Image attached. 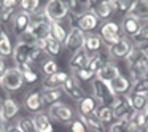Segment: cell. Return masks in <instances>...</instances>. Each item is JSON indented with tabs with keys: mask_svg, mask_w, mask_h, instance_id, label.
Here are the masks:
<instances>
[{
	"mask_svg": "<svg viewBox=\"0 0 148 132\" xmlns=\"http://www.w3.org/2000/svg\"><path fill=\"white\" fill-rule=\"evenodd\" d=\"M110 107H112V110H113L115 121H123V119H126L132 111H134V110L131 108L127 96H116Z\"/></svg>",
	"mask_w": 148,
	"mask_h": 132,
	"instance_id": "9c48e42d",
	"label": "cell"
},
{
	"mask_svg": "<svg viewBox=\"0 0 148 132\" xmlns=\"http://www.w3.org/2000/svg\"><path fill=\"white\" fill-rule=\"evenodd\" d=\"M119 75H121V72H119L118 65L113 64V62H107V64L97 72L96 78L100 81H105V83H112V81L115 80L116 77H119Z\"/></svg>",
	"mask_w": 148,
	"mask_h": 132,
	"instance_id": "e0dca14e",
	"label": "cell"
},
{
	"mask_svg": "<svg viewBox=\"0 0 148 132\" xmlns=\"http://www.w3.org/2000/svg\"><path fill=\"white\" fill-rule=\"evenodd\" d=\"M69 19L72 21L70 23L72 27H78L83 34H92V30L97 29V26H99V19H97V16L92 13V11H88L86 14L77 18V19L72 18V16H69Z\"/></svg>",
	"mask_w": 148,
	"mask_h": 132,
	"instance_id": "ba28073f",
	"label": "cell"
},
{
	"mask_svg": "<svg viewBox=\"0 0 148 132\" xmlns=\"http://www.w3.org/2000/svg\"><path fill=\"white\" fill-rule=\"evenodd\" d=\"M129 14L138 21H148V0H137V2H134Z\"/></svg>",
	"mask_w": 148,
	"mask_h": 132,
	"instance_id": "f1b7e54d",
	"label": "cell"
},
{
	"mask_svg": "<svg viewBox=\"0 0 148 132\" xmlns=\"http://www.w3.org/2000/svg\"><path fill=\"white\" fill-rule=\"evenodd\" d=\"M88 61H89V54H88L84 49H80V51L73 53V56L70 57V62H69V65H70L72 72H78L81 70V68L88 67Z\"/></svg>",
	"mask_w": 148,
	"mask_h": 132,
	"instance_id": "4316f807",
	"label": "cell"
},
{
	"mask_svg": "<svg viewBox=\"0 0 148 132\" xmlns=\"http://www.w3.org/2000/svg\"><path fill=\"white\" fill-rule=\"evenodd\" d=\"M24 107L29 111H34L35 115L40 113V110L43 108V103H42V97H40L38 91H30V92H27V96L24 97Z\"/></svg>",
	"mask_w": 148,
	"mask_h": 132,
	"instance_id": "cb8c5ba5",
	"label": "cell"
},
{
	"mask_svg": "<svg viewBox=\"0 0 148 132\" xmlns=\"http://www.w3.org/2000/svg\"><path fill=\"white\" fill-rule=\"evenodd\" d=\"M92 97L97 100L99 105H112L116 96L110 88V83H105V81H100L96 78L92 81Z\"/></svg>",
	"mask_w": 148,
	"mask_h": 132,
	"instance_id": "3957f363",
	"label": "cell"
},
{
	"mask_svg": "<svg viewBox=\"0 0 148 132\" xmlns=\"http://www.w3.org/2000/svg\"><path fill=\"white\" fill-rule=\"evenodd\" d=\"M100 38H102L103 45H107L110 48V46L116 45V43L119 42V38H121V26H119L118 23H115V21H107V23L102 24V27H100Z\"/></svg>",
	"mask_w": 148,
	"mask_h": 132,
	"instance_id": "277c9868",
	"label": "cell"
},
{
	"mask_svg": "<svg viewBox=\"0 0 148 132\" xmlns=\"http://www.w3.org/2000/svg\"><path fill=\"white\" fill-rule=\"evenodd\" d=\"M97 107H99L97 100L94 99L92 96H88L86 94V97L78 102V115H89V113H94Z\"/></svg>",
	"mask_w": 148,
	"mask_h": 132,
	"instance_id": "4dcf8cb0",
	"label": "cell"
},
{
	"mask_svg": "<svg viewBox=\"0 0 148 132\" xmlns=\"http://www.w3.org/2000/svg\"><path fill=\"white\" fill-rule=\"evenodd\" d=\"M65 49L70 53H77L84 48V34L78 27H72L67 34V40L64 43Z\"/></svg>",
	"mask_w": 148,
	"mask_h": 132,
	"instance_id": "30bf717a",
	"label": "cell"
},
{
	"mask_svg": "<svg viewBox=\"0 0 148 132\" xmlns=\"http://www.w3.org/2000/svg\"><path fill=\"white\" fill-rule=\"evenodd\" d=\"M75 80H77V81H83V83H88V81L92 83V81L96 80V73H92L88 67H84V68H81V70L75 72Z\"/></svg>",
	"mask_w": 148,
	"mask_h": 132,
	"instance_id": "74e56055",
	"label": "cell"
},
{
	"mask_svg": "<svg viewBox=\"0 0 148 132\" xmlns=\"http://www.w3.org/2000/svg\"><path fill=\"white\" fill-rule=\"evenodd\" d=\"M19 38H21L19 42L26 43V45H29V46H35V45H37V38H35V37H34L30 32H29V29H27L26 32H24L23 35L19 37Z\"/></svg>",
	"mask_w": 148,
	"mask_h": 132,
	"instance_id": "ee69618b",
	"label": "cell"
},
{
	"mask_svg": "<svg viewBox=\"0 0 148 132\" xmlns=\"http://www.w3.org/2000/svg\"><path fill=\"white\" fill-rule=\"evenodd\" d=\"M132 42L140 48V46H148V23L142 24L140 30L132 37Z\"/></svg>",
	"mask_w": 148,
	"mask_h": 132,
	"instance_id": "d590c367",
	"label": "cell"
},
{
	"mask_svg": "<svg viewBox=\"0 0 148 132\" xmlns=\"http://www.w3.org/2000/svg\"><path fill=\"white\" fill-rule=\"evenodd\" d=\"M0 132H5V129H0Z\"/></svg>",
	"mask_w": 148,
	"mask_h": 132,
	"instance_id": "816d5d0a",
	"label": "cell"
},
{
	"mask_svg": "<svg viewBox=\"0 0 148 132\" xmlns=\"http://www.w3.org/2000/svg\"><path fill=\"white\" fill-rule=\"evenodd\" d=\"M96 116L100 119V122H102L103 126L105 124H110V122L115 121V116H113V110L110 105H99L96 108Z\"/></svg>",
	"mask_w": 148,
	"mask_h": 132,
	"instance_id": "d6a6232c",
	"label": "cell"
},
{
	"mask_svg": "<svg viewBox=\"0 0 148 132\" xmlns=\"http://www.w3.org/2000/svg\"><path fill=\"white\" fill-rule=\"evenodd\" d=\"M127 70L132 81H138L148 77V49L147 46L134 48V51L126 57Z\"/></svg>",
	"mask_w": 148,
	"mask_h": 132,
	"instance_id": "6da1fadb",
	"label": "cell"
},
{
	"mask_svg": "<svg viewBox=\"0 0 148 132\" xmlns=\"http://www.w3.org/2000/svg\"><path fill=\"white\" fill-rule=\"evenodd\" d=\"M3 122H5V121L2 119V116H0V129H2V126H3Z\"/></svg>",
	"mask_w": 148,
	"mask_h": 132,
	"instance_id": "681fc988",
	"label": "cell"
},
{
	"mask_svg": "<svg viewBox=\"0 0 148 132\" xmlns=\"http://www.w3.org/2000/svg\"><path fill=\"white\" fill-rule=\"evenodd\" d=\"M108 59H110L108 56L102 54V53H97V54L89 56V61H88V68H89L92 73L97 75V72H99L100 68H102L103 65L107 64V62H110Z\"/></svg>",
	"mask_w": 148,
	"mask_h": 132,
	"instance_id": "1f68e13d",
	"label": "cell"
},
{
	"mask_svg": "<svg viewBox=\"0 0 148 132\" xmlns=\"http://www.w3.org/2000/svg\"><path fill=\"white\" fill-rule=\"evenodd\" d=\"M19 5H21V8H23L21 11L30 14V16H35L37 13H40V10H38L40 2L38 0H23V2H19Z\"/></svg>",
	"mask_w": 148,
	"mask_h": 132,
	"instance_id": "8d00e7d4",
	"label": "cell"
},
{
	"mask_svg": "<svg viewBox=\"0 0 148 132\" xmlns=\"http://www.w3.org/2000/svg\"><path fill=\"white\" fill-rule=\"evenodd\" d=\"M32 46L26 45V43L23 42H18V45L13 48V61L16 62V67H19V65L23 64H27V56H29V51Z\"/></svg>",
	"mask_w": 148,
	"mask_h": 132,
	"instance_id": "83f0119b",
	"label": "cell"
},
{
	"mask_svg": "<svg viewBox=\"0 0 148 132\" xmlns=\"http://www.w3.org/2000/svg\"><path fill=\"white\" fill-rule=\"evenodd\" d=\"M78 119L86 126V129H91V131H94V132H105V126L100 122V119L96 116V113L78 115Z\"/></svg>",
	"mask_w": 148,
	"mask_h": 132,
	"instance_id": "484cf974",
	"label": "cell"
},
{
	"mask_svg": "<svg viewBox=\"0 0 148 132\" xmlns=\"http://www.w3.org/2000/svg\"><path fill=\"white\" fill-rule=\"evenodd\" d=\"M116 2H118V13H123L124 16L129 14L134 2H131V0H116Z\"/></svg>",
	"mask_w": 148,
	"mask_h": 132,
	"instance_id": "b9f144b4",
	"label": "cell"
},
{
	"mask_svg": "<svg viewBox=\"0 0 148 132\" xmlns=\"http://www.w3.org/2000/svg\"><path fill=\"white\" fill-rule=\"evenodd\" d=\"M40 54H42V49H40L38 46H32L30 51H29V56H27V64H29V65L35 64L37 59L40 57Z\"/></svg>",
	"mask_w": 148,
	"mask_h": 132,
	"instance_id": "7bdbcfd3",
	"label": "cell"
},
{
	"mask_svg": "<svg viewBox=\"0 0 148 132\" xmlns=\"http://www.w3.org/2000/svg\"><path fill=\"white\" fill-rule=\"evenodd\" d=\"M23 77H24V83H29V84L35 83V81L38 80V75H37V72H34V70H27V72H24Z\"/></svg>",
	"mask_w": 148,
	"mask_h": 132,
	"instance_id": "bcb514c9",
	"label": "cell"
},
{
	"mask_svg": "<svg viewBox=\"0 0 148 132\" xmlns=\"http://www.w3.org/2000/svg\"><path fill=\"white\" fill-rule=\"evenodd\" d=\"M34 124H35V129L37 132H54V127H53V122H51V118H49L48 113H37L34 116Z\"/></svg>",
	"mask_w": 148,
	"mask_h": 132,
	"instance_id": "d4e9b609",
	"label": "cell"
},
{
	"mask_svg": "<svg viewBox=\"0 0 148 132\" xmlns=\"http://www.w3.org/2000/svg\"><path fill=\"white\" fill-rule=\"evenodd\" d=\"M18 111H19V105H18V102L14 99L3 97V99L0 100V116H2V119L5 122L13 119L18 115Z\"/></svg>",
	"mask_w": 148,
	"mask_h": 132,
	"instance_id": "7c38bea8",
	"label": "cell"
},
{
	"mask_svg": "<svg viewBox=\"0 0 148 132\" xmlns=\"http://www.w3.org/2000/svg\"><path fill=\"white\" fill-rule=\"evenodd\" d=\"M147 49H148V46H147Z\"/></svg>",
	"mask_w": 148,
	"mask_h": 132,
	"instance_id": "db71d44e",
	"label": "cell"
},
{
	"mask_svg": "<svg viewBox=\"0 0 148 132\" xmlns=\"http://www.w3.org/2000/svg\"><path fill=\"white\" fill-rule=\"evenodd\" d=\"M131 92L148 96V77L142 78V80H138V81H134V83H132V91Z\"/></svg>",
	"mask_w": 148,
	"mask_h": 132,
	"instance_id": "f35d334b",
	"label": "cell"
},
{
	"mask_svg": "<svg viewBox=\"0 0 148 132\" xmlns=\"http://www.w3.org/2000/svg\"><path fill=\"white\" fill-rule=\"evenodd\" d=\"M132 51H134V43H132V40L123 35L116 45L108 48V57L113 59V61H121V59L127 57Z\"/></svg>",
	"mask_w": 148,
	"mask_h": 132,
	"instance_id": "8992f818",
	"label": "cell"
},
{
	"mask_svg": "<svg viewBox=\"0 0 148 132\" xmlns=\"http://www.w3.org/2000/svg\"><path fill=\"white\" fill-rule=\"evenodd\" d=\"M13 56V48H11V42H10V37L7 35L5 30L0 32V57H10Z\"/></svg>",
	"mask_w": 148,
	"mask_h": 132,
	"instance_id": "836d02e7",
	"label": "cell"
},
{
	"mask_svg": "<svg viewBox=\"0 0 148 132\" xmlns=\"http://www.w3.org/2000/svg\"><path fill=\"white\" fill-rule=\"evenodd\" d=\"M142 132H148V121H147V124L143 126V129H142Z\"/></svg>",
	"mask_w": 148,
	"mask_h": 132,
	"instance_id": "c3c4849f",
	"label": "cell"
},
{
	"mask_svg": "<svg viewBox=\"0 0 148 132\" xmlns=\"http://www.w3.org/2000/svg\"><path fill=\"white\" fill-rule=\"evenodd\" d=\"M35 46H38V48L42 49V53H46V54L51 56V57H56V56L61 54V43H58L51 35L45 40H38Z\"/></svg>",
	"mask_w": 148,
	"mask_h": 132,
	"instance_id": "ffe728a7",
	"label": "cell"
},
{
	"mask_svg": "<svg viewBox=\"0 0 148 132\" xmlns=\"http://www.w3.org/2000/svg\"><path fill=\"white\" fill-rule=\"evenodd\" d=\"M2 30H3V29H2V26H0V32H2Z\"/></svg>",
	"mask_w": 148,
	"mask_h": 132,
	"instance_id": "f5cc1de1",
	"label": "cell"
},
{
	"mask_svg": "<svg viewBox=\"0 0 148 132\" xmlns=\"http://www.w3.org/2000/svg\"><path fill=\"white\" fill-rule=\"evenodd\" d=\"M24 84V77L23 72L18 67H11L5 72V75L0 80V86L8 92H18Z\"/></svg>",
	"mask_w": 148,
	"mask_h": 132,
	"instance_id": "7a4b0ae2",
	"label": "cell"
},
{
	"mask_svg": "<svg viewBox=\"0 0 148 132\" xmlns=\"http://www.w3.org/2000/svg\"><path fill=\"white\" fill-rule=\"evenodd\" d=\"M69 77H70L69 73L61 72V70H59L58 73H53V75H49V77H45L43 78V89H59V88H62V84L67 81Z\"/></svg>",
	"mask_w": 148,
	"mask_h": 132,
	"instance_id": "ac0fdd59",
	"label": "cell"
},
{
	"mask_svg": "<svg viewBox=\"0 0 148 132\" xmlns=\"http://www.w3.org/2000/svg\"><path fill=\"white\" fill-rule=\"evenodd\" d=\"M30 23H32V16L24 11H19V13L14 14L13 21H11V27H13V34L18 37H21L27 29L30 27Z\"/></svg>",
	"mask_w": 148,
	"mask_h": 132,
	"instance_id": "4fadbf2b",
	"label": "cell"
},
{
	"mask_svg": "<svg viewBox=\"0 0 148 132\" xmlns=\"http://www.w3.org/2000/svg\"><path fill=\"white\" fill-rule=\"evenodd\" d=\"M67 30H65V27L62 26L61 23H51V37L56 40L58 43H65V40H67Z\"/></svg>",
	"mask_w": 148,
	"mask_h": 132,
	"instance_id": "e575fe53",
	"label": "cell"
},
{
	"mask_svg": "<svg viewBox=\"0 0 148 132\" xmlns=\"http://www.w3.org/2000/svg\"><path fill=\"white\" fill-rule=\"evenodd\" d=\"M110 88L115 92V96H127L132 91V81H131V78L124 77V75H119V77H116L110 83Z\"/></svg>",
	"mask_w": 148,
	"mask_h": 132,
	"instance_id": "5bb4252c",
	"label": "cell"
},
{
	"mask_svg": "<svg viewBox=\"0 0 148 132\" xmlns=\"http://www.w3.org/2000/svg\"><path fill=\"white\" fill-rule=\"evenodd\" d=\"M46 16L51 19V23H61L62 19L69 18V8H67V2H62V0H49L48 3L45 5Z\"/></svg>",
	"mask_w": 148,
	"mask_h": 132,
	"instance_id": "5b68a950",
	"label": "cell"
},
{
	"mask_svg": "<svg viewBox=\"0 0 148 132\" xmlns=\"http://www.w3.org/2000/svg\"><path fill=\"white\" fill-rule=\"evenodd\" d=\"M48 115L51 119H54V121H58V122H62V124H70L75 119V111L69 105H65V103H62V102L49 107Z\"/></svg>",
	"mask_w": 148,
	"mask_h": 132,
	"instance_id": "52a82bcc",
	"label": "cell"
},
{
	"mask_svg": "<svg viewBox=\"0 0 148 132\" xmlns=\"http://www.w3.org/2000/svg\"><path fill=\"white\" fill-rule=\"evenodd\" d=\"M16 124H18V127H19L23 132H37L32 118H19Z\"/></svg>",
	"mask_w": 148,
	"mask_h": 132,
	"instance_id": "ab89813d",
	"label": "cell"
},
{
	"mask_svg": "<svg viewBox=\"0 0 148 132\" xmlns=\"http://www.w3.org/2000/svg\"><path fill=\"white\" fill-rule=\"evenodd\" d=\"M62 96H64V91H62V88H59V89H43L42 92H40V97H42L43 107H48V108L61 102Z\"/></svg>",
	"mask_w": 148,
	"mask_h": 132,
	"instance_id": "44dd1931",
	"label": "cell"
},
{
	"mask_svg": "<svg viewBox=\"0 0 148 132\" xmlns=\"http://www.w3.org/2000/svg\"><path fill=\"white\" fill-rule=\"evenodd\" d=\"M103 48V42L100 38L99 34H84V51L89 54V53H94L97 54L99 51H102Z\"/></svg>",
	"mask_w": 148,
	"mask_h": 132,
	"instance_id": "7402d4cb",
	"label": "cell"
},
{
	"mask_svg": "<svg viewBox=\"0 0 148 132\" xmlns=\"http://www.w3.org/2000/svg\"><path fill=\"white\" fill-rule=\"evenodd\" d=\"M69 126H70V132H88L86 126H84L80 119H73Z\"/></svg>",
	"mask_w": 148,
	"mask_h": 132,
	"instance_id": "f6af8a7d",
	"label": "cell"
},
{
	"mask_svg": "<svg viewBox=\"0 0 148 132\" xmlns=\"http://www.w3.org/2000/svg\"><path fill=\"white\" fill-rule=\"evenodd\" d=\"M8 70V67H7V62H5V59L3 57H0V80H2V77L5 75V72Z\"/></svg>",
	"mask_w": 148,
	"mask_h": 132,
	"instance_id": "7dc6e473",
	"label": "cell"
},
{
	"mask_svg": "<svg viewBox=\"0 0 148 132\" xmlns=\"http://www.w3.org/2000/svg\"><path fill=\"white\" fill-rule=\"evenodd\" d=\"M19 5L16 0H2L0 2V26L13 21L14 18V10Z\"/></svg>",
	"mask_w": 148,
	"mask_h": 132,
	"instance_id": "9a60e30c",
	"label": "cell"
},
{
	"mask_svg": "<svg viewBox=\"0 0 148 132\" xmlns=\"http://www.w3.org/2000/svg\"><path fill=\"white\" fill-rule=\"evenodd\" d=\"M62 91H64L65 94H69V96H70L77 103L80 102L81 99H84V97H86L84 89L80 86V83L75 80V77H69L67 78V81L62 84Z\"/></svg>",
	"mask_w": 148,
	"mask_h": 132,
	"instance_id": "8fae6325",
	"label": "cell"
},
{
	"mask_svg": "<svg viewBox=\"0 0 148 132\" xmlns=\"http://www.w3.org/2000/svg\"><path fill=\"white\" fill-rule=\"evenodd\" d=\"M140 27H142V21L135 19L131 14H126L121 21V32L124 34V37H127V38H132V37L140 30Z\"/></svg>",
	"mask_w": 148,
	"mask_h": 132,
	"instance_id": "2e32d148",
	"label": "cell"
},
{
	"mask_svg": "<svg viewBox=\"0 0 148 132\" xmlns=\"http://www.w3.org/2000/svg\"><path fill=\"white\" fill-rule=\"evenodd\" d=\"M145 113H147V121H148V107H147V110H145Z\"/></svg>",
	"mask_w": 148,
	"mask_h": 132,
	"instance_id": "f907efd6",
	"label": "cell"
},
{
	"mask_svg": "<svg viewBox=\"0 0 148 132\" xmlns=\"http://www.w3.org/2000/svg\"><path fill=\"white\" fill-rule=\"evenodd\" d=\"M69 8V16L72 18H80L83 14H86L88 11H91V2H83V0H70L67 2Z\"/></svg>",
	"mask_w": 148,
	"mask_h": 132,
	"instance_id": "d6986e66",
	"label": "cell"
},
{
	"mask_svg": "<svg viewBox=\"0 0 148 132\" xmlns=\"http://www.w3.org/2000/svg\"><path fill=\"white\" fill-rule=\"evenodd\" d=\"M91 11L96 14L99 21H105V23L110 21V18L113 14V11L107 0L105 2H91Z\"/></svg>",
	"mask_w": 148,
	"mask_h": 132,
	"instance_id": "603a6c76",
	"label": "cell"
},
{
	"mask_svg": "<svg viewBox=\"0 0 148 132\" xmlns=\"http://www.w3.org/2000/svg\"><path fill=\"white\" fill-rule=\"evenodd\" d=\"M129 103H131V108L134 111H145L148 107V96L143 94H135V92H129L127 94Z\"/></svg>",
	"mask_w": 148,
	"mask_h": 132,
	"instance_id": "f546056e",
	"label": "cell"
},
{
	"mask_svg": "<svg viewBox=\"0 0 148 132\" xmlns=\"http://www.w3.org/2000/svg\"><path fill=\"white\" fill-rule=\"evenodd\" d=\"M42 72L45 73V77H49V75H53V73H58V72H59L58 62L53 61V59L45 61V62H43V65H42Z\"/></svg>",
	"mask_w": 148,
	"mask_h": 132,
	"instance_id": "60d3db41",
	"label": "cell"
}]
</instances>
